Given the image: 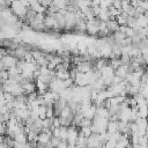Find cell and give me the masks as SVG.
<instances>
[{
	"label": "cell",
	"mask_w": 148,
	"mask_h": 148,
	"mask_svg": "<svg viewBox=\"0 0 148 148\" xmlns=\"http://www.w3.org/2000/svg\"><path fill=\"white\" fill-rule=\"evenodd\" d=\"M9 8L12 9L13 14L16 15L18 18H23V17L25 16V14H27V7H24V6H23L20 1H17V0H14V1L12 2V5L9 6Z\"/></svg>",
	"instance_id": "obj_1"
},
{
	"label": "cell",
	"mask_w": 148,
	"mask_h": 148,
	"mask_svg": "<svg viewBox=\"0 0 148 148\" xmlns=\"http://www.w3.org/2000/svg\"><path fill=\"white\" fill-rule=\"evenodd\" d=\"M116 22L118 23V25H126V21H127V15L125 13H120L119 15H117L114 17Z\"/></svg>",
	"instance_id": "obj_2"
},
{
	"label": "cell",
	"mask_w": 148,
	"mask_h": 148,
	"mask_svg": "<svg viewBox=\"0 0 148 148\" xmlns=\"http://www.w3.org/2000/svg\"><path fill=\"white\" fill-rule=\"evenodd\" d=\"M3 136H5V135H1V134H0V143L3 142Z\"/></svg>",
	"instance_id": "obj_3"
}]
</instances>
